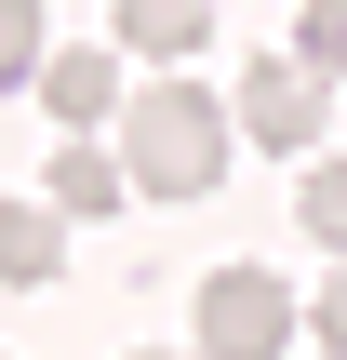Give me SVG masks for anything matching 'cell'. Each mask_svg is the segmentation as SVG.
Listing matches in <instances>:
<instances>
[{
  "label": "cell",
  "instance_id": "52a82bcc",
  "mask_svg": "<svg viewBox=\"0 0 347 360\" xmlns=\"http://www.w3.org/2000/svg\"><path fill=\"white\" fill-rule=\"evenodd\" d=\"M53 254H67V214H53V200L0 214V281H13V294H40V281H53Z\"/></svg>",
  "mask_w": 347,
  "mask_h": 360
},
{
  "label": "cell",
  "instance_id": "7c38bea8",
  "mask_svg": "<svg viewBox=\"0 0 347 360\" xmlns=\"http://www.w3.org/2000/svg\"><path fill=\"white\" fill-rule=\"evenodd\" d=\"M147 360H160V347H147Z\"/></svg>",
  "mask_w": 347,
  "mask_h": 360
},
{
  "label": "cell",
  "instance_id": "7a4b0ae2",
  "mask_svg": "<svg viewBox=\"0 0 347 360\" xmlns=\"http://www.w3.org/2000/svg\"><path fill=\"white\" fill-rule=\"evenodd\" d=\"M281 347H294L281 267H214L201 281V360H281Z\"/></svg>",
  "mask_w": 347,
  "mask_h": 360
},
{
  "label": "cell",
  "instance_id": "8fae6325",
  "mask_svg": "<svg viewBox=\"0 0 347 360\" xmlns=\"http://www.w3.org/2000/svg\"><path fill=\"white\" fill-rule=\"evenodd\" d=\"M308 334H321V347L347 360V267H334V281H321V307H308Z\"/></svg>",
  "mask_w": 347,
  "mask_h": 360
},
{
  "label": "cell",
  "instance_id": "8992f818",
  "mask_svg": "<svg viewBox=\"0 0 347 360\" xmlns=\"http://www.w3.org/2000/svg\"><path fill=\"white\" fill-rule=\"evenodd\" d=\"M201 40H214V0H120V53L174 67V53H201Z\"/></svg>",
  "mask_w": 347,
  "mask_h": 360
},
{
  "label": "cell",
  "instance_id": "6da1fadb",
  "mask_svg": "<svg viewBox=\"0 0 347 360\" xmlns=\"http://www.w3.org/2000/svg\"><path fill=\"white\" fill-rule=\"evenodd\" d=\"M107 134H120V174H134L147 200H201V187L227 174V134H241V120H227L201 80H174V67H160V80H134V94H120V120H107Z\"/></svg>",
  "mask_w": 347,
  "mask_h": 360
},
{
  "label": "cell",
  "instance_id": "30bf717a",
  "mask_svg": "<svg viewBox=\"0 0 347 360\" xmlns=\"http://www.w3.org/2000/svg\"><path fill=\"white\" fill-rule=\"evenodd\" d=\"M308 240H321V254H347V160H321V174H308Z\"/></svg>",
  "mask_w": 347,
  "mask_h": 360
},
{
  "label": "cell",
  "instance_id": "9c48e42d",
  "mask_svg": "<svg viewBox=\"0 0 347 360\" xmlns=\"http://www.w3.org/2000/svg\"><path fill=\"white\" fill-rule=\"evenodd\" d=\"M294 53H308L321 80H347V0H308V13H294Z\"/></svg>",
  "mask_w": 347,
  "mask_h": 360
},
{
  "label": "cell",
  "instance_id": "3957f363",
  "mask_svg": "<svg viewBox=\"0 0 347 360\" xmlns=\"http://www.w3.org/2000/svg\"><path fill=\"white\" fill-rule=\"evenodd\" d=\"M321 107H334V80H321L308 53H254L241 94H227V120H241L254 147H321Z\"/></svg>",
  "mask_w": 347,
  "mask_h": 360
},
{
  "label": "cell",
  "instance_id": "277c9868",
  "mask_svg": "<svg viewBox=\"0 0 347 360\" xmlns=\"http://www.w3.org/2000/svg\"><path fill=\"white\" fill-rule=\"evenodd\" d=\"M27 94L53 107V134H107L134 80H120V53H94V40H67V53H40V80H27Z\"/></svg>",
  "mask_w": 347,
  "mask_h": 360
},
{
  "label": "cell",
  "instance_id": "ba28073f",
  "mask_svg": "<svg viewBox=\"0 0 347 360\" xmlns=\"http://www.w3.org/2000/svg\"><path fill=\"white\" fill-rule=\"evenodd\" d=\"M40 53H53V40H40V0H0V94H27Z\"/></svg>",
  "mask_w": 347,
  "mask_h": 360
},
{
  "label": "cell",
  "instance_id": "5b68a950",
  "mask_svg": "<svg viewBox=\"0 0 347 360\" xmlns=\"http://www.w3.org/2000/svg\"><path fill=\"white\" fill-rule=\"evenodd\" d=\"M120 200H134V174H120L107 147H80V134H67V147H53V214H67V227H94V214H120Z\"/></svg>",
  "mask_w": 347,
  "mask_h": 360
}]
</instances>
